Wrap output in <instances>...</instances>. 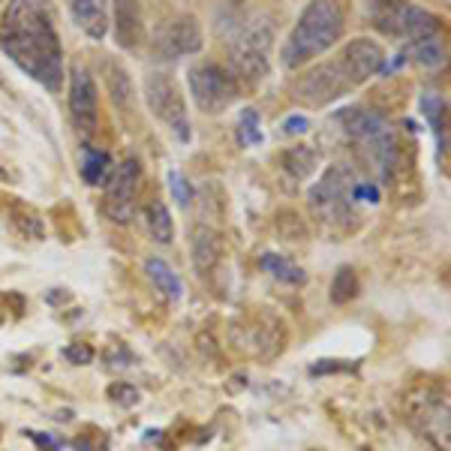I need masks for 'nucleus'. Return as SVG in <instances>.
<instances>
[{
  "instance_id": "27",
  "label": "nucleus",
  "mask_w": 451,
  "mask_h": 451,
  "mask_svg": "<svg viewBox=\"0 0 451 451\" xmlns=\"http://www.w3.org/2000/svg\"><path fill=\"white\" fill-rule=\"evenodd\" d=\"M169 187H172V193H175V202L190 205V199H193V190H190V184L184 181V175H181V172H169Z\"/></svg>"
},
{
  "instance_id": "10",
  "label": "nucleus",
  "mask_w": 451,
  "mask_h": 451,
  "mask_svg": "<svg viewBox=\"0 0 451 451\" xmlns=\"http://www.w3.org/2000/svg\"><path fill=\"white\" fill-rule=\"evenodd\" d=\"M138 184H142V166L136 157L124 160L120 166L106 178V214L115 223H129L136 211Z\"/></svg>"
},
{
  "instance_id": "1",
  "label": "nucleus",
  "mask_w": 451,
  "mask_h": 451,
  "mask_svg": "<svg viewBox=\"0 0 451 451\" xmlns=\"http://www.w3.org/2000/svg\"><path fill=\"white\" fill-rule=\"evenodd\" d=\"M0 46L15 66L33 75L46 91L57 93L64 88V48L42 0H10Z\"/></svg>"
},
{
  "instance_id": "12",
  "label": "nucleus",
  "mask_w": 451,
  "mask_h": 451,
  "mask_svg": "<svg viewBox=\"0 0 451 451\" xmlns=\"http://www.w3.org/2000/svg\"><path fill=\"white\" fill-rule=\"evenodd\" d=\"M383 48L376 46L373 39L367 37H358V39H349L340 51V57H337V64H340L343 75L349 79V84H364L370 79V75H376L379 69H383Z\"/></svg>"
},
{
  "instance_id": "30",
  "label": "nucleus",
  "mask_w": 451,
  "mask_h": 451,
  "mask_svg": "<svg viewBox=\"0 0 451 451\" xmlns=\"http://www.w3.org/2000/svg\"><path fill=\"white\" fill-rule=\"evenodd\" d=\"M64 355H66L69 364H91V361H93V349H91V346H84V343L66 346Z\"/></svg>"
},
{
  "instance_id": "19",
  "label": "nucleus",
  "mask_w": 451,
  "mask_h": 451,
  "mask_svg": "<svg viewBox=\"0 0 451 451\" xmlns=\"http://www.w3.org/2000/svg\"><path fill=\"white\" fill-rule=\"evenodd\" d=\"M259 265H262V271L277 277L280 283H295V286L304 283V271H301V268L295 265L292 259H286L280 253H265L262 259H259Z\"/></svg>"
},
{
  "instance_id": "2",
  "label": "nucleus",
  "mask_w": 451,
  "mask_h": 451,
  "mask_svg": "<svg viewBox=\"0 0 451 451\" xmlns=\"http://www.w3.org/2000/svg\"><path fill=\"white\" fill-rule=\"evenodd\" d=\"M343 37V10L337 0H313L304 12H301L295 30L289 33L286 46L280 51L286 69H298L310 64L313 57L325 55L337 39Z\"/></svg>"
},
{
  "instance_id": "31",
  "label": "nucleus",
  "mask_w": 451,
  "mask_h": 451,
  "mask_svg": "<svg viewBox=\"0 0 451 451\" xmlns=\"http://www.w3.org/2000/svg\"><path fill=\"white\" fill-rule=\"evenodd\" d=\"M307 127H310V120L304 115H289L283 120V133L286 136H301V133H307Z\"/></svg>"
},
{
  "instance_id": "20",
  "label": "nucleus",
  "mask_w": 451,
  "mask_h": 451,
  "mask_svg": "<svg viewBox=\"0 0 451 451\" xmlns=\"http://www.w3.org/2000/svg\"><path fill=\"white\" fill-rule=\"evenodd\" d=\"M406 57H412L415 64H421V66H439V64H445V46H442L439 33L436 37H424L418 42H412Z\"/></svg>"
},
{
  "instance_id": "22",
  "label": "nucleus",
  "mask_w": 451,
  "mask_h": 451,
  "mask_svg": "<svg viewBox=\"0 0 451 451\" xmlns=\"http://www.w3.org/2000/svg\"><path fill=\"white\" fill-rule=\"evenodd\" d=\"M82 175L91 187L102 184L109 178V154L106 151H97V147H88L82 157Z\"/></svg>"
},
{
  "instance_id": "32",
  "label": "nucleus",
  "mask_w": 451,
  "mask_h": 451,
  "mask_svg": "<svg viewBox=\"0 0 451 451\" xmlns=\"http://www.w3.org/2000/svg\"><path fill=\"white\" fill-rule=\"evenodd\" d=\"M337 370H346V364L343 361H316L313 367H310L313 376H325V373H337Z\"/></svg>"
},
{
  "instance_id": "14",
  "label": "nucleus",
  "mask_w": 451,
  "mask_h": 451,
  "mask_svg": "<svg viewBox=\"0 0 451 451\" xmlns=\"http://www.w3.org/2000/svg\"><path fill=\"white\" fill-rule=\"evenodd\" d=\"M115 33L124 48H138L145 42V12L138 0H115Z\"/></svg>"
},
{
  "instance_id": "29",
  "label": "nucleus",
  "mask_w": 451,
  "mask_h": 451,
  "mask_svg": "<svg viewBox=\"0 0 451 451\" xmlns=\"http://www.w3.org/2000/svg\"><path fill=\"white\" fill-rule=\"evenodd\" d=\"M352 202L376 205V202H379V187H376V184H355V187H352Z\"/></svg>"
},
{
  "instance_id": "28",
  "label": "nucleus",
  "mask_w": 451,
  "mask_h": 451,
  "mask_svg": "<svg viewBox=\"0 0 451 451\" xmlns=\"http://www.w3.org/2000/svg\"><path fill=\"white\" fill-rule=\"evenodd\" d=\"M109 394H111V401H118V403H124V406H136L138 403V392L133 385H124V383H115L109 388Z\"/></svg>"
},
{
  "instance_id": "11",
  "label": "nucleus",
  "mask_w": 451,
  "mask_h": 451,
  "mask_svg": "<svg viewBox=\"0 0 451 451\" xmlns=\"http://www.w3.org/2000/svg\"><path fill=\"white\" fill-rule=\"evenodd\" d=\"M69 111L84 136H93L100 129V93L84 66H75L69 73Z\"/></svg>"
},
{
  "instance_id": "13",
  "label": "nucleus",
  "mask_w": 451,
  "mask_h": 451,
  "mask_svg": "<svg viewBox=\"0 0 451 451\" xmlns=\"http://www.w3.org/2000/svg\"><path fill=\"white\" fill-rule=\"evenodd\" d=\"M412 421L433 445L448 451V401L445 397H427V401H415Z\"/></svg>"
},
{
  "instance_id": "15",
  "label": "nucleus",
  "mask_w": 451,
  "mask_h": 451,
  "mask_svg": "<svg viewBox=\"0 0 451 451\" xmlns=\"http://www.w3.org/2000/svg\"><path fill=\"white\" fill-rule=\"evenodd\" d=\"M73 19L91 39H102L109 30V3L106 0H73Z\"/></svg>"
},
{
  "instance_id": "25",
  "label": "nucleus",
  "mask_w": 451,
  "mask_h": 451,
  "mask_svg": "<svg viewBox=\"0 0 451 451\" xmlns=\"http://www.w3.org/2000/svg\"><path fill=\"white\" fill-rule=\"evenodd\" d=\"M421 111L427 115L433 129H436L439 142L445 145V100H442L439 93H424L421 97Z\"/></svg>"
},
{
  "instance_id": "21",
  "label": "nucleus",
  "mask_w": 451,
  "mask_h": 451,
  "mask_svg": "<svg viewBox=\"0 0 451 451\" xmlns=\"http://www.w3.org/2000/svg\"><path fill=\"white\" fill-rule=\"evenodd\" d=\"M313 166H316V154L310 151V147H292V151L283 154V169L295 178V184H298L301 178H307L310 172H313Z\"/></svg>"
},
{
  "instance_id": "17",
  "label": "nucleus",
  "mask_w": 451,
  "mask_h": 451,
  "mask_svg": "<svg viewBox=\"0 0 451 451\" xmlns=\"http://www.w3.org/2000/svg\"><path fill=\"white\" fill-rule=\"evenodd\" d=\"M147 277H151V283L160 289V295L166 301H181V295H184V283H181V277L175 274V268L169 262H163V259H147L145 265Z\"/></svg>"
},
{
  "instance_id": "23",
  "label": "nucleus",
  "mask_w": 451,
  "mask_h": 451,
  "mask_svg": "<svg viewBox=\"0 0 451 451\" xmlns=\"http://www.w3.org/2000/svg\"><path fill=\"white\" fill-rule=\"evenodd\" d=\"M352 298H358V274L352 268H340L331 283V301L334 304H346Z\"/></svg>"
},
{
  "instance_id": "7",
  "label": "nucleus",
  "mask_w": 451,
  "mask_h": 451,
  "mask_svg": "<svg viewBox=\"0 0 451 451\" xmlns=\"http://www.w3.org/2000/svg\"><path fill=\"white\" fill-rule=\"evenodd\" d=\"M352 84L349 79L343 75V69L337 60H325L319 66H310L307 73H301L292 84V97L301 102V106H310V109H319V106H328V102H337L349 91Z\"/></svg>"
},
{
  "instance_id": "8",
  "label": "nucleus",
  "mask_w": 451,
  "mask_h": 451,
  "mask_svg": "<svg viewBox=\"0 0 451 451\" xmlns=\"http://www.w3.org/2000/svg\"><path fill=\"white\" fill-rule=\"evenodd\" d=\"M145 97L147 106L166 124L172 133L178 136V142H190V118H187V106L181 100V93L175 88V82L166 73H147L145 79Z\"/></svg>"
},
{
  "instance_id": "3",
  "label": "nucleus",
  "mask_w": 451,
  "mask_h": 451,
  "mask_svg": "<svg viewBox=\"0 0 451 451\" xmlns=\"http://www.w3.org/2000/svg\"><path fill=\"white\" fill-rule=\"evenodd\" d=\"M367 19L376 30L388 37H401L418 42L424 37H436L442 30V21L427 10L406 0H367Z\"/></svg>"
},
{
  "instance_id": "16",
  "label": "nucleus",
  "mask_w": 451,
  "mask_h": 451,
  "mask_svg": "<svg viewBox=\"0 0 451 451\" xmlns=\"http://www.w3.org/2000/svg\"><path fill=\"white\" fill-rule=\"evenodd\" d=\"M223 256V238L217 235L214 229H208V226H199L193 232V265L199 274H208L211 268L220 262Z\"/></svg>"
},
{
  "instance_id": "9",
  "label": "nucleus",
  "mask_w": 451,
  "mask_h": 451,
  "mask_svg": "<svg viewBox=\"0 0 451 451\" xmlns=\"http://www.w3.org/2000/svg\"><path fill=\"white\" fill-rule=\"evenodd\" d=\"M202 46H205L202 24H199L193 15H178V19L163 21L157 28V33H154V39H151L154 55L163 57V60L196 55V51H202Z\"/></svg>"
},
{
  "instance_id": "6",
  "label": "nucleus",
  "mask_w": 451,
  "mask_h": 451,
  "mask_svg": "<svg viewBox=\"0 0 451 451\" xmlns=\"http://www.w3.org/2000/svg\"><path fill=\"white\" fill-rule=\"evenodd\" d=\"M238 82L229 69L217 64H199L190 69V93L202 115H220L238 100Z\"/></svg>"
},
{
  "instance_id": "26",
  "label": "nucleus",
  "mask_w": 451,
  "mask_h": 451,
  "mask_svg": "<svg viewBox=\"0 0 451 451\" xmlns=\"http://www.w3.org/2000/svg\"><path fill=\"white\" fill-rule=\"evenodd\" d=\"M109 88H111V97H115V102L120 109L133 106V93H129V75L124 73V69L111 66V79H109Z\"/></svg>"
},
{
  "instance_id": "5",
  "label": "nucleus",
  "mask_w": 451,
  "mask_h": 451,
  "mask_svg": "<svg viewBox=\"0 0 451 451\" xmlns=\"http://www.w3.org/2000/svg\"><path fill=\"white\" fill-rule=\"evenodd\" d=\"M352 187L355 181L346 166H331L319 178V184L310 190V208L325 226H355L352 211Z\"/></svg>"
},
{
  "instance_id": "24",
  "label": "nucleus",
  "mask_w": 451,
  "mask_h": 451,
  "mask_svg": "<svg viewBox=\"0 0 451 451\" xmlns=\"http://www.w3.org/2000/svg\"><path fill=\"white\" fill-rule=\"evenodd\" d=\"M262 142V129H259V111L244 109L238 115V145L241 147H256Z\"/></svg>"
},
{
  "instance_id": "4",
  "label": "nucleus",
  "mask_w": 451,
  "mask_h": 451,
  "mask_svg": "<svg viewBox=\"0 0 451 451\" xmlns=\"http://www.w3.org/2000/svg\"><path fill=\"white\" fill-rule=\"evenodd\" d=\"M274 42V24L268 19H253L241 28L229 51V73L235 82L259 84L268 75V55Z\"/></svg>"
},
{
  "instance_id": "33",
  "label": "nucleus",
  "mask_w": 451,
  "mask_h": 451,
  "mask_svg": "<svg viewBox=\"0 0 451 451\" xmlns=\"http://www.w3.org/2000/svg\"><path fill=\"white\" fill-rule=\"evenodd\" d=\"M33 439H39V448H42V451H55V448H57V439L46 436V433H33Z\"/></svg>"
},
{
  "instance_id": "18",
  "label": "nucleus",
  "mask_w": 451,
  "mask_h": 451,
  "mask_svg": "<svg viewBox=\"0 0 451 451\" xmlns=\"http://www.w3.org/2000/svg\"><path fill=\"white\" fill-rule=\"evenodd\" d=\"M145 220H147V235L160 244H169L175 238V226H172V214L166 202H151L145 211Z\"/></svg>"
}]
</instances>
